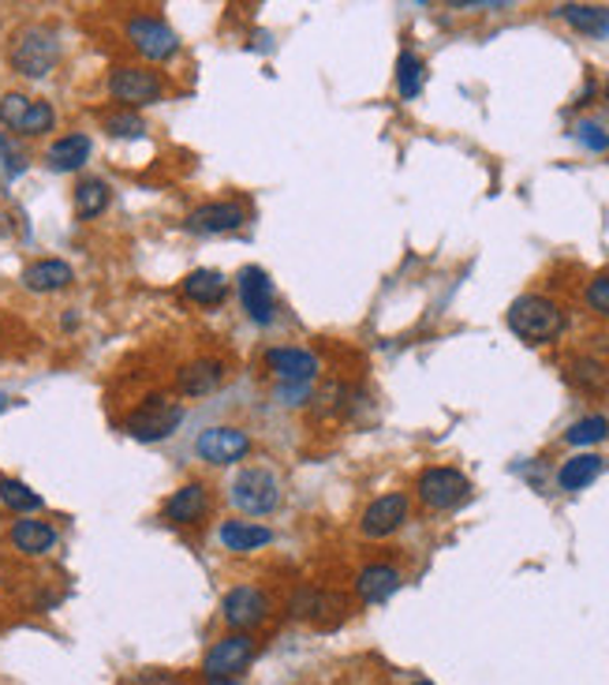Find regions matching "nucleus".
<instances>
[{
  "label": "nucleus",
  "instance_id": "c9c22d12",
  "mask_svg": "<svg viewBox=\"0 0 609 685\" xmlns=\"http://www.w3.org/2000/svg\"><path fill=\"white\" fill-rule=\"evenodd\" d=\"M0 158H4V172H8V180H16L19 172L27 169L23 155H19V150L12 147V139H8V136H0Z\"/></svg>",
  "mask_w": 609,
  "mask_h": 685
},
{
  "label": "nucleus",
  "instance_id": "423d86ee",
  "mask_svg": "<svg viewBox=\"0 0 609 685\" xmlns=\"http://www.w3.org/2000/svg\"><path fill=\"white\" fill-rule=\"evenodd\" d=\"M419 498L430 509H457L471 498V484L457 468H427L419 476Z\"/></svg>",
  "mask_w": 609,
  "mask_h": 685
},
{
  "label": "nucleus",
  "instance_id": "cd10ccee",
  "mask_svg": "<svg viewBox=\"0 0 609 685\" xmlns=\"http://www.w3.org/2000/svg\"><path fill=\"white\" fill-rule=\"evenodd\" d=\"M0 503H4L8 509H16V514H34V509H41V495L38 490H30L23 479H0Z\"/></svg>",
  "mask_w": 609,
  "mask_h": 685
},
{
  "label": "nucleus",
  "instance_id": "4c0bfd02",
  "mask_svg": "<svg viewBox=\"0 0 609 685\" xmlns=\"http://www.w3.org/2000/svg\"><path fill=\"white\" fill-rule=\"evenodd\" d=\"M136 685H180V678L169 671H147V674H139Z\"/></svg>",
  "mask_w": 609,
  "mask_h": 685
},
{
  "label": "nucleus",
  "instance_id": "473e14b6",
  "mask_svg": "<svg viewBox=\"0 0 609 685\" xmlns=\"http://www.w3.org/2000/svg\"><path fill=\"white\" fill-rule=\"evenodd\" d=\"M30 101H34V98H27V95H4V98H0V125L16 131L19 125H23Z\"/></svg>",
  "mask_w": 609,
  "mask_h": 685
},
{
  "label": "nucleus",
  "instance_id": "f3484780",
  "mask_svg": "<svg viewBox=\"0 0 609 685\" xmlns=\"http://www.w3.org/2000/svg\"><path fill=\"white\" fill-rule=\"evenodd\" d=\"M76 281V270L64 262V259H41V262H30L23 270V285L30 292H60Z\"/></svg>",
  "mask_w": 609,
  "mask_h": 685
},
{
  "label": "nucleus",
  "instance_id": "393cba45",
  "mask_svg": "<svg viewBox=\"0 0 609 685\" xmlns=\"http://www.w3.org/2000/svg\"><path fill=\"white\" fill-rule=\"evenodd\" d=\"M569 383L580 386L587 394H598L609 386V367L602 360H595V356H580V360H572L569 367Z\"/></svg>",
  "mask_w": 609,
  "mask_h": 685
},
{
  "label": "nucleus",
  "instance_id": "4468645a",
  "mask_svg": "<svg viewBox=\"0 0 609 685\" xmlns=\"http://www.w3.org/2000/svg\"><path fill=\"white\" fill-rule=\"evenodd\" d=\"M266 367L281 378V383H303L311 386L318 375V356L307 349H270L266 353Z\"/></svg>",
  "mask_w": 609,
  "mask_h": 685
},
{
  "label": "nucleus",
  "instance_id": "f704fd0d",
  "mask_svg": "<svg viewBox=\"0 0 609 685\" xmlns=\"http://www.w3.org/2000/svg\"><path fill=\"white\" fill-rule=\"evenodd\" d=\"M587 304H591V311L609 319V274H598V278L587 285Z\"/></svg>",
  "mask_w": 609,
  "mask_h": 685
},
{
  "label": "nucleus",
  "instance_id": "6ab92c4d",
  "mask_svg": "<svg viewBox=\"0 0 609 685\" xmlns=\"http://www.w3.org/2000/svg\"><path fill=\"white\" fill-rule=\"evenodd\" d=\"M183 296H188L191 304H202V308H217V304L229 296V281L217 270H194L183 278Z\"/></svg>",
  "mask_w": 609,
  "mask_h": 685
},
{
  "label": "nucleus",
  "instance_id": "0eeeda50",
  "mask_svg": "<svg viewBox=\"0 0 609 685\" xmlns=\"http://www.w3.org/2000/svg\"><path fill=\"white\" fill-rule=\"evenodd\" d=\"M109 95L123 101V109H139V106H153L164 87L158 79V71H147V68H117L109 76Z\"/></svg>",
  "mask_w": 609,
  "mask_h": 685
},
{
  "label": "nucleus",
  "instance_id": "a211bd4d",
  "mask_svg": "<svg viewBox=\"0 0 609 685\" xmlns=\"http://www.w3.org/2000/svg\"><path fill=\"white\" fill-rule=\"evenodd\" d=\"M206 506H210L206 487L202 484H183L177 495L164 503V520H169V525H194V520L206 514Z\"/></svg>",
  "mask_w": 609,
  "mask_h": 685
},
{
  "label": "nucleus",
  "instance_id": "79ce46f5",
  "mask_svg": "<svg viewBox=\"0 0 609 685\" xmlns=\"http://www.w3.org/2000/svg\"><path fill=\"white\" fill-rule=\"evenodd\" d=\"M606 98H609V83H606Z\"/></svg>",
  "mask_w": 609,
  "mask_h": 685
},
{
  "label": "nucleus",
  "instance_id": "9d476101",
  "mask_svg": "<svg viewBox=\"0 0 609 685\" xmlns=\"http://www.w3.org/2000/svg\"><path fill=\"white\" fill-rule=\"evenodd\" d=\"M194 449H199V457L210 465H232V461H240V457H247L251 438H247L240 427H210V431L199 435Z\"/></svg>",
  "mask_w": 609,
  "mask_h": 685
},
{
  "label": "nucleus",
  "instance_id": "7ed1b4c3",
  "mask_svg": "<svg viewBox=\"0 0 609 685\" xmlns=\"http://www.w3.org/2000/svg\"><path fill=\"white\" fill-rule=\"evenodd\" d=\"M57 60H60V42H57L53 30L30 27V30H23V34L16 38V46H12V68L19 71V76H27V79H46L49 71L57 68Z\"/></svg>",
  "mask_w": 609,
  "mask_h": 685
},
{
  "label": "nucleus",
  "instance_id": "b1692460",
  "mask_svg": "<svg viewBox=\"0 0 609 685\" xmlns=\"http://www.w3.org/2000/svg\"><path fill=\"white\" fill-rule=\"evenodd\" d=\"M273 539V532L266 525H254V520H229V525H221V544L229 550H258L266 547Z\"/></svg>",
  "mask_w": 609,
  "mask_h": 685
},
{
  "label": "nucleus",
  "instance_id": "a878e982",
  "mask_svg": "<svg viewBox=\"0 0 609 685\" xmlns=\"http://www.w3.org/2000/svg\"><path fill=\"white\" fill-rule=\"evenodd\" d=\"M422 83H427V68H422V60L416 53H400L397 57V90H400V98L411 101V98H419L422 95Z\"/></svg>",
  "mask_w": 609,
  "mask_h": 685
},
{
  "label": "nucleus",
  "instance_id": "39448f33",
  "mask_svg": "<svg viewBox=\"0 0 609 685\" xmlns=\"http://www.w3.org/2000/svg\"><path fill=\"white\" fill-rule=\"evenodd\" d=\"M254 659V637L251 633H229L224 641H217L202 659V674L206 682H217V678H236L240 671L251 667Z\"/></svg>",
  "mask_w": 609,
  "mask_h": 685
},
{
  "label": "nucleus",
  "instance_id": "5701e85b",
  "mask_svg": "<svg viewBox=\"0 0 609 685\" xmlns=\"http://www.w3.org/2000/svg\"><path fill=\"white\" fill-rule=\"evenodd\" d=\"M606 461L598 454H580V457H569L561 468H557V484L561 490H583L587 484H595L602 476Z\"/></svg>",
  "mask_w": 609,
  "mask_h": 685
},
{
  "label": "nucleus",
  "instance_id": "4be33fe9",
  "mask_svg": "<svg viewBox=\"0 0 609 685\" xmlns=\"http://www.w3.org/2000/svg\"><path fill=\"white\" fill-rule=\"evenodd\" d=\"M87 158H90V139L79 136V131L76 136L57 139L53 147H49V155H46L49 169L53 172H76V169L87 166Z\"/></svg>",
  "mask_w": 609,
  "mask_h": 685
},
{
  "label": "nucleus",
  "instance_id": "c85d7f7f",
  "mask_svg": "<svg viewBox=\"0 0 609 685\" xmlns=\"http://www.w3.org/2000/svg\"><path fill=\"white\" fill-rule=\"evenodd\" d=\"M106 131L112 139H139V136H147V120H142L136 109H117L106 117Z\"/></svg>",
  "mask_w": 609,
  "mask_h": 685
},
{
  "label": "nucleus",
  "instance_id": "ddd939ff",
  "mask_svg": "<svg viewBox=\"0 0 609 685\" xmlns=\"http://www.w3.org/2000/svg\"><path fill=\"white\" fill-rule=\"evenodd\" d=\"M247 221L243 207L236 202H206V207L188 214V229L202 232V237H221V232H236Z\"/></svg>",
  "mask_w": 609,
  "mask_h": 685
},
{
  "label": "nucleus",
  "instance_id": "58836bf2",
  "mask_svg": "<svg viewBox=\"0 0 609 685\" xmlns=\"http://www.w3.org/2000/svg\"><path fill=\"white\" fill-rule=\"evenodd\" d=\"M206 685H240L236 678H217V682H206Z\"/></svg>",
  "mask_w": 609,
  "mask_h": 685
},
{
  "label": "nucleus",
  "instance_id": "aec40b11",
  "mask_svg": "<svg viewBox=\"0 0 609 685\" xmlns=\"http://www.w3.org/2000/svg\"><path fill=\"white\" fill-rule=\"evenodd\" d=\"M553 12L561 16L572 30L587 34V38H609V8H598V4H561V8H553Z\"/></svg>",
  "mask_w": 609,
  "mask_h": 685
},
{
  "label": "nucleus",
  "instance_id": "9b49d317",
  "mask_svg": "<svg viewBox=\"0 0 609 685\" xmlns=\"http://www.w3.org/2000/svg\"><path fill=\"white\" fill-rule=\"evenodd\" d=\"M240 300H243V311L251 315L254 322H273V311H277V300H273V281L266 270L258 266H247L240 270Z\"/></svg>",
  "mask_w": 609,
  "mask_h": 685
},
{
  "label": "nucleus",
  "instance_id": "20e7f679",
  "mask_svg": "<svg viewBox=\"0 0 609 685\" xmlns=\"http://www.w3.org/2000/svg\"><path fill=\"white\" fill-rule=\"evenodd\" d=\"M232 503L251 517H266L273 514L277 503H281V484H277L273 473L266 468H243L240 476L232 479Z\"/></svg>",
  "mask_w": 609,
  "mask_h": 685
},
{
  "label": "nucleus",
  "instance_id": "2eb2a0df",
  "mask_svg": "<svg viewBox=\"0 0 609 685\" xmlns=\"http://www.w3.org/2000/svg\"><path fill=\"white\" fill-rule=\"evenodd\" d=\"M224 383V364L221 360H194L183 364L177 371V390L183 397H206Z\"/></svg>",
  "mask_w": 609,
  "mask_h": 685
},
{
  "label": "nucleus",
  "instance_id": "1a4fd4ad",
  "mask_svg": "<svg viewBox=\"0 0 609 685\" xmlns=\"http://www.w3.org/2000/svg\"><path fill=\"white\" fill-rule=\"evenodd\" d=\"M128 42L139 49L147 60H169L172 53H177V34H172L169 27L161 23V19L153 16H136L128 19Z\"/></svg>",
  "mask_w": 609,
  "mask_h": 685
},
{
  "label": "nucleus",
  "instance_id": "72a5a7b5",
  "mask_svg": "<svg viewBox=\"0 0 609 685\" xmlns=\"http://www.w3.org/2000/svg\"><path fill=\"white\" fill-rule=\"evenodd\" d=\"M576 139L583 142L591 155H606L609 150V136L602 125H595V120H583V125H576Z\"/></svg>",
  "mask_w": 609,
  "mask_h": 685
},
{
  "label": "nucleus",
  "instance_id": "dca6fc26",
  "mask_svg": "<svg viewBox=\"0 0 609 685\" xmlns=\"http://www.w3.org/2000/svg\"><path fill=\"white\" fill-rule=\"evenodd\" d=\"M356 592H359V599H363V603L378 607V603H386L389 596H397V592H400V569H393V566H367V569H359Z\"/></svg>",
  "mask_w": 609,
  "mask_h": 685
},
{
  "label": "nucleus",
  "instance_id": "e433bc0d",
  "mask_svg": "<svg viewBox=\"0 0 609 685\" xmlns=\"http://www.w3.org/2000/svg\"><path fill=\"white\" fill-rule=\"evenodd\" d=\"M273 397H277L281 405H303L307 397H311V386H303V383H281Z\"/></svg>",
  "mask_w": 609,
  "mask_h": 685
},
{
  "label": "nucleus",
  "instance_id": "7c9ffc66",
  "mask_svg": "<svg viewBox=\"0 0 609 685\" xmlns=\"http://www.w3.org/2000/svg\"><path fill=\"white\" fill-rule=\"evenodd\" d=\"M53 125H57L53 106H49V101H30L23 125H19L16 131H19V136H46V131H53Z\"/></svg>",
  "mask_w": 609,
  "mask_h": 685
},
{
  "label": "nucleus",
  "instance_id": "ea45409f",
  "mask_svg": "<svg viewBox=\"0 0 609 685\" xmlns=\"http://www.w3.org/2000/svg\"><path fill=\"white\" fill-rule=\"evenodd\" d=\"M8 405H12V401H8V394H4V390H0V413H4V408H8Z\"/></svg>",
  "mask_w": 609,
  "mask_h": 685
},
{
  "label": "nucleus",
  "instance_id": "2f4dec72",
  "mask_svg": "<svg viewBox=\"0 0 609 685\" xmlns=\"http://www.w3.org/2000/svg\"><path fill=\"white\" fill-rule=\"evenodd\" d=\"M326 596L318 588H299L292 603H288V610H292V618H318L326 610Z\"/></svg>",
  "mask_w": 609,
  "mask_h": 685
},
{
  "label": "nucleus",
  "instance_id": "c756f323",
  "mask_svg": "<svg viewBox=\"0 0 609 685\" xmlns=\"http://www.w3.org/2000/svg\"><path fill=\"white\" fill-rule=\"evenodd\" d=\"M606 435H609V420H606V416H587V420L572 424L569 431H565V443H572V446H595V443H602Z\"/></svg>",
  "mask_w": 609,
  "mask_h": 685
},
{
  "label": "nucleus",
  "instance_id": "f257e3e1",
  "mask_svg": "<svg viewBox=\"0 0 609 685\" xmlns=\"http://www.w3.org/2000/svg\"><path fill=\"white\" fill-rule=\"evenodd\" d=\"M509 330L528 345L557 341L565 334V311L561 304L546 300V296H520L509 308Z\"/></svg>",
  "mask_w": 609,
  "mask_h": 685
},
{
  "label": "nucleus",
  "instance_id": "f8f14e48",
  "mask_svg": "<svg viewBox=\"0 0 609 685\" xmlns=\"http://www.w3.org/2000/svg\"><path fill=\"white\" fill-rule=\"evenodd\" d=\"M408 509H411V503H408V495H400V490L375 498L363 514V536H370V539L393 536V532L408 520Z\"/></svg>",
  "mask_w": 609,
  "mask_h": 685
},
{
  "label": "nucleus",
  "instance_id": "a19ab883",
  "mask_svg": "<svg viewBox=\"0 0 609 685\" xmlns=\"http://www.w3.org/2000/svg\"><path fill=\"white\" fill-rule=\"evenodd\" d=\"M416 685H433V682H416Z\"/></svg>",
  "mask_w": 609,
  "mask_h": 685
},
{
  "label": "nucleus",
  "instance_id": "412c9836",
  "mask_svg": "<svg viewBox=\"0 0 609 685\" xmlns=\"http://www.w3.org/2000/svg\"><path fill=\"white\" fill-rule=\"evenodd\" d=\"M12 544L23 555H49L57 547V528L46 520H16L12 525Z\"/></svg>",
  "mask_w": 609,
  "mask_h": 685
},
{
  "label": "nucleus",
  "instance_id": "6e6552de",
  "mask_svg": "<svg viewBox=\"0 0 609 685\" xmlns=\"http://www.w3.org/2000/svg\"><path fill=\"white\" fill-rule=\"evenodd\" d=\"M221 615L236 633H247V629L262 626V622L270 618V599H266L262 592L251 588V585H240L221 599Z\"/></svg>",
  "mask_w": 609,
  "mask_h": 685
},
{
  "label": "nucleus",
  "instance_id": "f03ea898",
  "mask_svg": "<svg viewBox=\"0 0 609 685\" xmlns=\"http://www.w3.org/2000/svg\"><path fill=\"white\" fill-rule=\"evenodd\" d=\"M180 424H183V405L169 401L164 394H150L147 401L123 420V431L136 438V443H161V438H169Z\"/></svg>",
  "mask_w": 609,
  "mask_h": 685
},
{
  "label": "nucleus",
  "instance_id": "bb28decb",
  "mask_svg": "<svg viewBox=\"0 0 609 685\" xmlns=\"http://www.w3.org/2000/svg\"><path fill=\"white\" fill-rule=\"evenodd\" d=\"M106 207H109V183L98 180V177L79 180V188H76V210H79V218H98V214L106 210Z\"/></svg>",
  "mask_w": 609,
  "mask_h": 685
}]
</instances>
